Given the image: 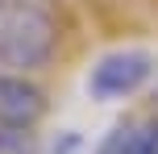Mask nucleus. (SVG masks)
Returning a JSON list of instances; mask_svg holds the SVG:
<instances>
[{"mask_svg":"<svg viewBox=\"0 0 158 154\" xmlns=\"http://www.w3.org/2000/svg\"><path fill=\"white\" fill-rule=\"evenodd\" d=\"M63 25L50 0H0V67L38 75L58 58Z\"/></svg>","mask_w":158,"mask_h":154,"instance_id":"nucleus-1","label":"nucleus"},{"mask_svg":"<svg viewBox=\"0 0 158 154\" xmlns=\"http://www.w3.org/2000/svg\"><path fill=\"white\" fill-rule=\"evenodd\" d=\"M158 79V54L146 46H117L104 50L92 67H87V96L100 100V104H117V100L137 96L142 88H150Z\"/></svg>","mask_w":158,"mask_h":154,"instance_id":"nucleus-2","label":"nucleus"},{"mask_svg":"<svg viewBox=\"0 0 158 154\" xmlns=\"http://www.w3.org/2000/svg\"><path fill=\"white\" fill-rule=\"evenodd\" d=\"M46 108H50L46 88L33 75L0 67V125H38Z\"/></svg>","mask_w":158,"mask_h":154,"instance_id":"nucleus-3","label":"nucleus"},{"mask_svg":"<svg viewBox=\"0 0 158 154\" xmlns=\"http://www.w3.org/2000/svg\"><path fill=\"white\" fill-rule=\"evenodd\" d=\"M158 150V121H121L96 146V154H154Z\"/></svg>","mask_w":158,"mask_h":154,"instance_id":"nucleus-4","label":"nucleus"},{"mask_svg":"<svg viewBox=\"0 0 158 154\" xmlns=\"http://www.w3.org/2000/svg\"><path fill=\"white\" fill-rule=\"evenodd\" d=\"M38 125H0V154H42Z\"/></svg>","mask_w":158,"mask_h":154,"instance_id":"nucleus-5","label":"nucleus"},{"mask_svg":"<svg viewBox=\"0 0 158 154\" xmlns=\"http://www.w3.org/2000/svg\"><path fill=\"white\" fill-rule=\"evenodd\" d=\"M79 150H83V133L79 129H63L58 138H50L42 146V154H79Z\"/></svg>","mask_w":158,"mask_h":154,"instance_id":"nucleus-6","label":"nucleus"},{"mask_svg":"<svg viewBox=\"0 0 158 154\" xmlns=\"http://www.w3.org/2000/svg\"><path fill=\"white\" fill-rule=\"evenodd\" d=\"M154 104H158V92H154Z\"/></svg>","mask_w":158,"mask_h":154,"instance_id":"nucleus-7","label":"nucleus"},{"mask_svg":"<svg viewBox=\"0 0 158 154\" xmlns=\"http://www.w3.org/2000/svg\"><path fill=\"white\" fill-rule=\"evenodd\" d=\"M154 154H158V150H154Z\"/></svg>","mask_w":158,"mask_h":154,"instance_id":"nucleus-8","label":"nucleus"}]
</instances>
